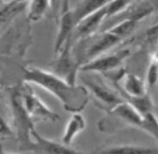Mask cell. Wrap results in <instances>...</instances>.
<instances>
[{
	"mask_svg": "<svg viewBox=\"0 0 158 154\" xmlns=\"http://www.w3.org/2000/svg\"><path fill=\"white\" fill-rule=\"evenodd\" d=\"M25 83H32L48 90L62 103L65 110L81 112L89 101V91L85 86L75 85L56 73L37 67H23Z\"/></svg>",
	"mask_w": 158,
	"mask_h": 154,
	"instance_id": "1",
	"label": "cell"
},
{
	"mask_svg": "<svg viewBox=\"0 0 158 154\" xmlns=\"http://www.w3.org/2000/svg\"><path fill=\"white\" fill-rule=\"evenodd\" d=\"M10 104L17 139L23 146L21 149L30 151L33 144L30 130L35 128V121L29 116L23 104L20 89L13 88V90L10 91Z\"/></svg>",
	"mask_w": 158,
	"mask_h": 154,
	"instance_id": "2",
	"label": "cell"
},
{
	"mask_svg": "<svg viewBox=\"0 0 158 154\" xmlns=\"http://www.w3.org/2000/svg\"><path fill=\"white\" fill-rule=\"evenodd\" d=\"M121 41V39L107 30L99 31L87 38L79 41L78 42L82 43V52L78 63L81 65L103 55L109 49L117 46Z\"/></svg>",
	"mask_w": 158,
	"mask_h": 154,
	"instance_id": "3",
	"label": "cell"
},
{
	"mask_svg": "<svg viewBox=\"0 0 158 154\" xmlns=\"http://www.w3.org/2000/svg\"><path fill=\"white\" fill-rule=\"evenodd\" d=\"M81 80L89 91V94L92 95L95 103L104 110L111 111L116 105L124 101L121 95L111 90L99 79L81 77Z\"/></svg>",
	"mask_w": 158,
	"mask_h": 154,
	"instance_id": "4",
	"label": "cell"
},
{
	"mask_svg": "<svg viewBox=\"0 0 158 154\" xmlns=\"http://www.w3.org/2000/svg\"><path fill=\"white\" fill-rule=\"evenodd\" d=\"M21 97L23 104L25 108L26 111L29 116L35 120H48V121H56L60 119L59 116L56 112L52 111L37 95L30 88L28 83L24 82V85L20 88Z\"/></svg>",
	"mask_w": 158,
	"mask_h": 154,
	"instance_id": "5",
	"label": "cell"
},
{
	"mask_svg": "<svg viewBox=\"0 0 158 154\" xmlns=\"http://www.w3.org/2000/svg\"><path fill=\"white\" fill-rule=\"evenodd\" d=\"M131 54L130 49H122L109 55H100L94 60L80 65L79 71L82 73H106L118 69L124 60Z\"/></svg>",
	"mask_w": 158,
	"mask_h": 154,
	"instance_id": "6",
	"label": "cell"
},
{
	"mask_svg": "<svg viewBox=\"0 0 158 154\" xmlns=\"http://www.w3.org/2000/svg\"><path fill=\"white\" fill-rule=\"evenodd\" d=\"M107 4L98 11L91 14L78 22L72 34V44L87 38L98 32L107 17Z\"/></svg>",
	"mask_w": 158,
	"mask_h": 154,
	"instance_id": "7",
	"label": "cell"
},
{
	"mask_svg": "<svg viewBox=\"0 0 158 154\" xmlns=\"http://www.w3.org/2000/svg\"><path fill=\"white\" fill-rule=\"evenodd\" d=\"M31 137L34 139L30 151L35 153L46 154H74L78 152L72 149L70 146H65L63 143H58L51 140L43 137L36 132L35 128L30 130Z\"/></svg>",
	"mask_w": 158,
	"mask_h": 154,
	"instance_id": "8",
	"label": "cell"
},
{
	"mask_svg": "<svg viewBox=\"0 0 158 154\" xmlns=\"http://www.w3.org/2000/svg\"><path fill=\"white\" fill-rule=\"evenodd\" d=\"M66 8L60 16L59 22V30L56 36L55 44V54L58 55L60 51L64 48L65 45L72 40V34L75 27V22L73 19L72 10L68 8V1L66 2Z\"/></svg>",
	"mask_w": 158,
	"mask_h": 154,
	"instance_id": "9",
	"label": "cell"
},
{
	"mask_svg": "<svg viewBox=\"0 0 158 154\" xmlns=\"http://www.w3.org/2000/svg\"><path fill=\"white\" fill-rule=\"evenodd\" d=\"M118 81H121V85L116 83V87L121 96L140 97L147 94L144 82L133 73H124Z\"/></svg>",
	"mask_w": 158,
	"mask_h": 154,
	"instance_id": "10",
	"label": "cell"
},
{
	"mask_svg": "<svg viewBox=\"0 0 158 154\" xmlns=\"http://www.w3.org/2000/svg\"><path fill=\"white\" fill-rule=\"evenodd\" d=\"M111 115L118 117L119 120L131 127L140 128L143 117L131 103L126 101L118 103L110 111Z\"/></svg>",
	"mask_w": 158,
	"mask_h": 154,
	"instance_id": "11",
	"label": "cell"
},
{
	"mask_svg": "<svg viewBox=\"0 0 158 154\" xmlns=\"http://www.w3.org/2000/svg\"><path fill=\"white\" fill-rule=\"evenodd\" d=\"M86 126L84 116L80 112L73 113L70 120L68 121L62 135V143L65 146H70L78 134L84 131Z\"/></svg>",
	"mask_w": 158,
	"mask_h": 154,
	"instance_id": "12",
	"label": "cell"
},
{
	"mask_svg": "<svg viewBox=\"0 0 158 154\" xmlns=\"http://www.w3.org/2000/svg\"><path fill=\"white\" fill-rule=\"evenodd\" d=\"M110 1L111 0H81L76 7L72 10L75 25L83 18L106 6Z\"/></svg>",
	"mask_w": 158,
	"mask_h": 154,
	"instance_id": "13",
	"label": "cell"
},
{
	"mask_svg": "<svg viewBox=\"0 0 158 154\" xmlns=\"http://www.w3.org/2000/svg\"><path fill=\"white\" fill-rule=\"evenodd\" d=\"M29 2L26 3H14L11 0L2 4L1 6V26L8 25L11 22L14 21L20 14L26 9V6Z\"/></svg>",
	"mask_w": 158,
	"mask_h": 154,
	"instance_id": "14",
	"label": "cell"
},
{
	"mask_svg": "<svg viewBox=\"0 0 158 154\" xmlns=\"http://www.w3.org/2000/svg\"><path fill=\"white\" fill-rule=\"evenodd\" d=\"M100 153L106 154H153L158 153V151L154 148L132 145H120L107 147L99 152Z\"/></svg>",
	"mask_w": 158,
	"mask_h": 154,
	"instance_id": "15",
	"label": "cell"
},
{
	"mask_svg": "<svg viewBox=\"0 0 158 154\" xmlns=\"http://www.w3.org/2000/svg\"><path fill=\"white\" fill-rule=\"evenodd\" d=\"M124 101L131 103L142 116H145L146 115L152 113L154 103L150 95L145 94L140 97H130V96H121Z\"/></svg>",
	"mask_w": 158,
	"mask_h": 154,
	"instance_id": "16",
	"label": "cell"
},
{
	"mask_svg": "<svg viewBox=\"0 0 158 154\" xmlns=\"http://www.w3.org/2000/svg\"><path fill=\"white\" fill-rule=\"evenodd\" d=\"M138 22L131 20V19H123L115 22L113 25H111L107 31L116 35L121 40L126 38L135 30Z\"/></svg>",
	"mask_w": 158,
	"mask_h": 154,
	"instance_id": "17",
	"label": "cell"
},
{
	"mask_svg": "<svg viewBox=\"0 0 158 154\" xmlns=\"http://www.w3.org/2000/svg\"><path fill=\"white\" fill-rule=\"evenodd\" d=\"M50 9V0H30L28 19L31 22L40 20Z\"/></svg>",
	"mask_w": 158,
	"mask_h": 154,
	"instance_id": "18",
	"label": "cell"
},
{
	"mask_svg": "<svg viewBox=\"0 0 158 154\" xmlns=\"http://www.w3.org/2000/svg\"><path fill=\"white\" fill-rule=\"evenodd\" d=\"M139 128L150 134L158 143V119L153 114V112L143 117V123Z\"/></svg>",
	"mask_w": 158,
	"mask_h": 154,
	"instance_id": "19",
	"label": "cell"
},
{
	"mask_svg": "<svg viewBox=\"0 0 158 154\" xmlns=\"http://www.w3.org/2000/svg\"><path fill=\"white\" fill-rule=\"evenodd\" d=\"M137 1V0H111L107 4L106 19L123 12Z\"/></svg>",
	"mask_w": 158,
	"mask_h": 154,
	"instance_id": "20",
	"label": "cell"
},
{
	"mask_svg": "<svg viewBox=\"0 0 158 154\" xmlns=\"http://www.w3.org/2000/svg\"><path fill=\"white\" fill-rule=\"evenodd\" d=\"M158 82V61L151 59L148 72H147V84L150 87L155 86Z\"/></svg>",
	"mask_w": 158,
	"mask_h": 154,
	"instance_id": "21",
	"label": "cell"
},
{
	"mask_svg": "<svg viewBox=\"0 0 158 154\" xmlns=\"http://www.w3.org/2000/svg\"><path fill=\"white\" fill-rule=\"evenodd\" d=\"M0 134H1V140H4V139H6V138H10L14 136L13 129L4 120L3 117H1V120H0Z\"/></svg>",
	"mask_w": 158,
	"mask_h": 154,
	"instance_id": "22",
	"label": "cell"
},
{
	"mask_svg": "<svg viewBox=\"0 0 158 154\" xmlns=\"http://www.w3.org/2000/svg\"><path fill=\"white\" fill-rule=\"evenodd\" d=\"M59 1L60 0H50V9L53 11H56L57 6L59 4Z\"/></svg>",
	"mask_w": 158,
	"mask_h": 154,
	"instance_id": "23",
	"label": "cell"
},
{
	"mask_svg": "<svg viewBox=\"0 0 158 154\" xmlns=\"http://www.w3.org/2000/svg\"><path fill=\"white\" fill-rule=\"evenodd\" d=\"M14 3H26V2H30V0H11Z\"/></svg>",
	"mask_w": 158,
	"mask_h": 154,
	"instance_id": "24",
	"label": "cell"
}]
</instances>
